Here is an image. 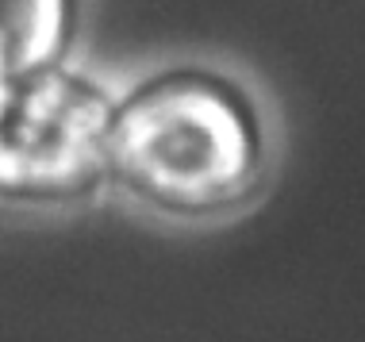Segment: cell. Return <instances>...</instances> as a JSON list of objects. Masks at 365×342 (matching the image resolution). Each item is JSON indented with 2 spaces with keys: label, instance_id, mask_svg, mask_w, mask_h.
Returning <instances> with one entry per match:
<instances>
[{
  "label": "cell",
  "instance_id": "cell-1",
  "mask_svg": "<svg viewBox=\"0 0 365 342\" xmlns=\"http://www.w3.org/2000/svg\"><path fill=\"white\" fill-rule=\"evenodd\" d=\"M284 127L254 77L215 58H170L115 85L108 200L170 231L246 219L273 192Z\"/></svg>",
  "mask_w": 365,
  "mask_h": 342
},
{
  "label": "cell",
  "instance_id": "cell-2",
  "mask_svg": "<svg viewBox=\"0 0 365 342\" xmlns=\"http://www.w3.org/2000/svg\"><path fill=\"white\" fill-rule=\"evenodd\" d=\"M115 85L77 58L0 85V208L77 216L108 200Z\"/></svg>",
  "mask_w": 365,
  "mask_h": 342
},
{
  "label": "cell",
  "instance_id": "cell-3",
  "mask_svg": "<svg viewBox=\"0 0 365 342\" xmlns=\"http://www.w3.org/2000/svg\"><path fill=\"white\" fill-rule=\"evenodd\" d=\"M85 0H0V85L73 58Z\"/></svg>",
  "mask_w": 365,
  "mask_h": 342
}]
</instances>
